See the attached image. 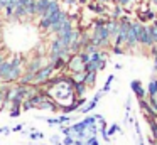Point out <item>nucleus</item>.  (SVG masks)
I'll use <instances>...</instances> for the list:
<instances>
[{"instance_id": "nucleus-1", "label": "nucleus", "mask_w": 157, "mask_h": 145, "mask_svg": "<svg viewBox=\"0 0 157 145\" xmlns=\"http://www.w3.org/2000/svg\"><path fill=\"white\" fill-rule=\"evenodd\" d=\"M132 22H133V25H135V29H137V40H139V46L152 47L154 46V40L150 39L147 24H142V22H139V20H132Z\"/></svg>"}, {"instance_id": "nucleus-2", "label": "nucleus", "mask_w": 157, "mask_h": 145, "mask_svg": "<svg viewBox=\"0 0 157 145\" xmlns=\"http://www.w3.org/2000/svg\"><path fill=\"white\" fill-rule=\"evenodd\" d=\"M52 73H54V67H52L49 63H48V64H44V66H42L39 71H36L34 84H36V86H41V84H44L46 81H48L49 78L52 76Z\"/></svg>"}, {"instance_id": "nucleus-3", "label": "nucleus", "mask_w": 157, "mask_h": 145, "mask_svg": "<svg viewBox=\"0 0 157 145\" xmlns=\"http://www.w3.org/2000/svg\"><path fill=\"white\" fill-rule=\"evenodd\" d=\"M64 69H69V73H81V71H85V63L81 61L79 54H71V56L66 59Z\"/></svg>"}, {"instance_id": "nucleus-4", "label": "nucleus", "mask_w": 157, "mask_h": 145, "mask_svg": "<svg viewBox=\"0 0 157 145\" xmlns=\"http://www.w3.org/2000/svg\"><path fill=\"white\" fill-rule=\"evenodd\" d=\"M125 47L128 49H135L139 46V40H137V29L133 25V22H130V27H128V32H127V39H125Z\"/></svg>"}, {"instance_id": "nucleus-5", "label": "nucleus", "mask_w": 157, "mask_h": 145, "mask_svg": "<svg viewBox=\"0 0 157 145\" xmlns=\"http://www.w3.org/2000/svg\"><path fill=\"white\" fill-rule=\"evenodd\" d=\"M42 66H44V63H42V57L37 54L36 57H32V59H29L27 63H25L24 71H31V73H36V71H39Z\"/></svg>"}, {"instance_id": "nucleus-6", "label": "nucleus", "mask_w": 157, "mask_h": 145, "mask_svg": "<svg viewBox=\"0 0 157 145\" xmlns=\"http://www.w3.org/2000/svg\"><path fill=\"white\" fill-rule=\"evenodd\" d=\"M118 27H120L118 19H112V17H110L108 22H106V29H108V32H110V39H112V42L115 40L117 34H118Z\"/></svg>"}, {"instance_id": "nucleus-7", "label": "nucleus", "mask_w": 157, "mask_h": 145, "mask_svg": "<svg viewBox=\"0 0 157 145\" xmlns=\"http://www.w3.org/2000/svg\"><path fill=\"white\" fill-rule=\"evenodd\" d=\"M130 88L133 90V93H135V96L139 98V100H142V98L145 96V90H144L142 83H140L139 79H133L132 83H130Z\"/></svg>"}, {"instance_id": "nucleus-8", "label": "nucleus", "mask_w": 157, "mask_h": 145, "mask_svg": "<svg viewBox=\"0 0 157 145\" xmlns=\"http://www.w3.org/2000/svg\"><path fill=\"white\" fill-rule=\"evenodd\" d=\"M51 0H36V17H42L46 13Z\"/></svg>"}, {"instance_id": "nucleus-9", "label": "nucleus", "mask_w": 157, "mask_h": 145, "mask_svg": "<svg viewBox=\"0 0 157 145\" xmlns=\"http://www.w3.org/2000/svg\"><path fill=\"white\" fill-rule=\"evenodd\" d=\"M86 90H88V86H86L83 81H75V84H73V91H75V96H76V98L85 96Z\"/></svg>"}, {"instance_id": "nucleus-10", "label": "nucleus", "mask_w": 157, "mask_h": 145, "mask_svg": "<svg viewBox=\"0 0 157 145\" xmlns=\"http://www.w3.org/2000/svg\"><path fill=\"white\" fill-rule=\"evenodd\" d=\"M34 76H36V73L24 71V73H22V76L19 78L17 83H19V84H24V86H27V84H34Z\"/></svg>"}, {"instance_id": "nucleus-11", "label": "nucleus", "mask_w": 157, "mask_h": 145, "mask_svg": "<svg viewBox=\"0 0 157 145\" xmlns=\"http://www.w3.org/2000/svg\"><path fill=\"white\" fill-rule=\"evenodd\" d=\"M88 9L91 10V12L98 13V15H103V13L106 12V5H105V3H100V2H96V0L88 3Z\"/></svg>"}, {"instance_id": "nucleus-12", "label": "nucleus", "mask_w": 157, "mask_h": 145, "mask_svg": "<svg viewBox=\"0 0 157 145\" xmlns=\"http://www.w3.org/2000/svg\"><path fill=\"white\" fill-rule=\"evenodd\" d=\"M25 7V13H27L29 19H34L36 17V0H22Z\"/></svg>"}, {"instance_id": "nucleus-13", "label": "nucleus", "mask_w": 157, "mask_h": 145, "mask_svg": "<svg viewBox=\"0 0 157 145\" xmlns=\"http://www.w3.org/2000/svg\"><path fill=\"white\" fill-rule=\"evenodd\" d=\"M96 74H98L96 71H90V73L85 71V79H83V83H85L88 88H93L95 83H96Z\"/></svg>"}, {"instance_id": "nucleus-14", "label": "nucleus", "mask_w": 157, "mask_h": 145, "mask_svg": "<svg viewBox=\"0 0 157 145\" xmlns=\"http://www.w3.org/2000/svg\"><path fill=\"white\" fill-rule=\"evenodd\" d=\"M49 64L54 67V71H59V69H64L66 67V59L64 57H56V59L49 61Z\"/></svg>"}, {"instance_id": "nucleus-15", "label": "nucleus", "mask_w": 157, "mask_h": 145, "mask_svg": "<svg viewBox=\"0 0 157 145\" xmlns=\"http://www.w3.org/2000/svg\"><path fill=\"white\" fill-rule=\"evenodd\" d=\"M123 9H125V7H122L120 3H113V7H112V13H110V17H112V19H120V17L123 15Z\"/></svg>"}, {"instance_id": "nucleus-16", "label": "nucleus", "mask_w": 157, "mask_h": 145, "mask_svg": "<svg viewBox=\"0 0 157 145\" xmlns=\"http://www.w3.org/2000/svg\"><path fill=\"white\" fill-rule=\"evenodd\" d=\"M147 27H149L150 39L154 40V44H157V19L152 20V24H150V25H147Z\"/></svg>"}, {"instance_id": "nucleus-17", "label": "nucleus", "mask_w": 157, "mask_h": 145, "mask_svg": "<svg viewBox=\"0 0 157 145\" xmlns=\"http://www.w3.org/2000/svg\"><path fill=\"white\" fill-rule=\"evenodd\" d=\"M147 93H149V96H157V79H152V81L149 83Z\"/></svg>"}, {"instance_id": "nucleus-18", "label": "nucleus", "mask_w": 157, "mask_h": 145, "mask_svg": "<svg viewBox=\"0 0 157 145\" xmlns=\"http://www.w3.org/2000/svg\"><path fill=\"white\" fill-rule=\"evenodd\" d=\"M150 123V130H152V138L157 140V118H149Z\"/></svg>"}, {"instance_id": "nucleus-19", "label": "nucleus", "mask_w": 157, "mask_h": 145, "mask_svg": "<svg viewBox=\"0 0 157 145\" xmlns=\"http://www.w3.org/2000/svg\"><path fill=\"white\" fill-rule=\"evenodd\" d=\"M21 113H22V106H10V113H9V116L17 118V116H21Z\"/></svg>"}, {"instance_id": "nucleus-20", "label": "nucleus", "mask_w": 157, "mask_h": 145, "mask_svg": "<svg viewBox=\"0 0 157 145\" xmlns=\"http://www.w3.org/2000/svg\"><path fill=\"white\" fill-rule=\"evenodd\" d=\"M96 105H98V101H96V100H93V101H90V103L86 105V106H83V108H81V111H83V113H88V111H91L93 108L96 106Z\"/></svg>"}, {"instance_id": "nucleus-21", "label": "nucleus", "mask_w": 157, "mask_h": 145, "mask_svg": "<svg viewBox=\"0 0 157 145\" xmlns=\"http://www.w3.org/2000/svg\"><path fill=\"white\" fill-rule=\"evenodd\" d=\"M85 145H100V143H98V138L95 135H91V137H88L85 140Z\"/></svg>"}, {"instance_id": "nucleus-22", "label": "nucleus", "mask_w": 157, "mask_h": 145, "mask_svg": "<svg viewBox=\"0 0 157 145\" xmlns=\"http://www.w3.org/2000/svg\"><path fill=\"white\" fill-rule=\"evenodd\" d=\"M112 52L113 54H123L125 51H123V46H115V44H112Z\"/></svg>"}, {"instance_id": "nucleus-23", "label": "nucleus", "mask_w": 157, "mask_h": 145, "mask_svg": "<svg viewBox=\"0 0 157 145\" xmlns=\"http://www.w3.org/2000/svg\"><path fill=\"white\" fill-rule=\"evenodd\" d=\"M75 143V137L73 135H66L64 140H63V145H73Z\"/></svg>"}, {"instance_id": "nucleus-24", "label": "nucleus", "mask_w": 157, "mask_h": 145, "mask_svg": "<svg viewBox=\"0 0 157 145\" xmlns=\"http://www.w3.org/2000/svg\"><path fill=\"white\" fill-rule=\"evenodd\" d=\"M29 138H31V140H37V138H44V133H39V132H31V135H29Z\"/></svg>"}, {"instance_id": "nucleus-25", "label": "nucleus", "mask_w": 157, "mask_h": 145, "mask_svg": "<svg viewBox=\"0 0 157 145\" xmlns=\"http://www.w3.org/2000/svg\"><path fill=\"white\" fill-rule=\"evenodd\" d=\"M79 54V57H81V61H83V63H88V61H90V54L88 52H85V51H81V52H78Z\"/></svg>"}, {"instance_id": "nucleus-26", "label": "nucleus", "mask_w": 157, "mask_h": 145, "mask_svg": "<svg viewBox=\"0 0 157 145\" xmlns=\"http://www.w3.org/2000/svg\"><path fill=\"white\" fill-rule=\"evenodd\" d=\"M48 123L49 125H61L59 123V118H48Z\"/></svg>"}, {"instance_id": "nucleus-27", "label": "nucleus", "mask_w": 157, "mask_h": 145, "mask_svg": "<svg viewBox=\"0 0 157 145\" xmlns=\"http://www.w3.org/2000/svg\"><path fill=\"white\" fill-rule=\"evenodd\" d=\"M59 118V123H66V121H69V116H68V115H63V116H58Z\"/></svg>"}, {"instance_id": "nucleus-28", "label": "nucleus", "mask_w": 157, "mask_h": 145, "mask_svg": "<svg viewBox=\"0 0 157 145\" xmlns=\"http://www.w3.org/2000/svg\"><path fill=\"white\" fill-rule=\"evenodd\" d=\"M22 128H24V125L19 123V125H15L14 128H10V132H22Z\"/></svg>"}, {"instance_id": "nucleus-29", "label": "nucleus", "mask_w": 157, "mask_h": 145, "mask_svg": "<svg viewBox=\"0 0 157 145\" xmlns=\"http://www.w3.org/2000/svg\"><path fill=\"white\" fill-rule=\"evenodd\" d=\"M117 130H118V125H112V128H110V130L106 132V133H108V135H113Z\"/></svg>"}, {"instance_id": "nucleus-30", "label": "nucleus", "mask_w": 157, "mask_h": 145, "mask_svg": "<svg viewBox=\"0 0 157 145\" xmlns=\"http://www.w3.org/2000/svg\"><path fill=\"white\" fill-rule=\"evenodd\" d=\"M7 133H10V128H9V127L0 128V135H7Z\"/></svg>"}, {"instance_id": "nucleus-31", "label": "nucleus", "mask_w": 157, "mask_h": 145, "mask_svg": "<svg viewBox=\"0 0 157 145\" xmlns=\"http://www.w3.org/2000/svg\"><path fill=\"white\" fill-rule=\"evenodd\" d=\"M5 59H7V57H5V51L0 49V66H2V63H4Z\"/></svg>"}, {"instance_id": "nucleus-32", "label": "nucleus", "mask_w": 157, "mask_h": 145, "mask_svg": "<svg viewBox=\"0 0 157 145\" xmlns=\"http://www.w3.org/2000/svg\"><path fill=\"white\" fill-rule=\"evenodd\" d=\"M96 2H100V3H105V5H108V3H113L112 0H96Z\"/></svg>"}, {"instance_id": "nucleus-33", "label": "nucleus", "mask_w": 157, "mask_h": 145, "mask_svg": "<svg viewBox=\"0 0 157 145\" xmlns=\"http://www.w3.org/2000/svg\"><path fill=\"white\" fill-rule=\"evenodd\" d=\"M2 2H4V5H7V3H15L17 0H2Z\"/></svg>"}, {"instance_id": "nucleus-34", "label": "nucleus", "mask_w": 157, "mask_h": 145, "mask_svg": "<svg viewBox=\"0 0 157 145\" xmlns=\"http://www.w3.org/2000/svg\"><path fill=\"white\" fill-rule=\"evenodd\" d=\"M150 2H152V5H155V7H157V0H150Z\"/></svg>"}]
</instances>
